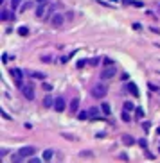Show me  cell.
<instances>
[{
	"mask_svg": "<svg viewBox=\"0 0 160 163\" xmlns=\"http://www.w3.org/2000/svg\"><path fill=\"white\" fill-rule=\"evenodd\" d=\"M106 91H108L106 86L99 83V84H96V86L92 88V97H94V99H103V97H106Z\"/></svg>",
	"mask_w": 160,
	"mask_h": 163,
	"instance_id": "obj_1",
	"label": "cell"
},
{
	"mask_svg": "<svg viewBox=\"0 0 160 163\" xmlns=\"http://www.w3.org/2000/svg\"><path fill=\"white\" fill-rule=\"evenodd\" d=\"M115 74H117V68H115V66H106L103 72H101V79H103V81L113 79V77H115Z\"/></svg>",
	"mask_w": 160,
	"mask_h": 163,
	"instance_id": "obj_2",
	"label": "cell"
},
{
	"mask_svg": "<svg viewBox=\"0 0 160 163\" xmlns=\"http://www.w3.org/2000/svg\"><path fill=\"white\" fill-rule=\"evenodd\" d=\"M11 77L14 79V83H16V86H24L22 84V81H24V75H22V70H18V68H11Z\"/></svg>",
	"mask_w": 160,
	"mask_h": 163,
	"instance_id": "obj_3",
	"label": "cell"
},
{
	"mask_svg": "<svg viewBox=\"0 0 160 163\" xmlns=\"http://www.w3.org/2000/svg\"><path fill=\"white\" fill-rule=\"evenodd\" d=\"M22 93H24V97H25L27 101H33V99H34V88H33V84L22 86Z\"/></svg>",
	"mask_w": 160,
	"mask_h": 163,
	"instance_id": "obj_4",
	"label": "cell"
},
{
	"mask_svg": "<svg viewBox=\"0 0 160 163\" xmlns=\"http://www.w3.org/2000/svg\"><path fill=\"white\" fill-rule=\"evenodd\" d=\"M63 22H65V16L59 14V13H54L51 16V23H52V27H61L63 25Z\"/></svg>",
	"mask_w": 160,
	"mask_h": 163,
	"instance_id": "obj_5",
	"label": "cell"
},
{
	"mask_svg": "<svg viewBox=\"0 0 160 163\" xmlns=\"http://www.w3.org/2000/svg\"><path fill=\"white\" fill-rule=\"evenodd\" d=\"M18 152L24 156V158H33L34 152H36V147H33V145H25V147H22Z\"/></svg>",
	"mask_w": 160,
	"mask_h": 163,
	"instance_id": "obj_6",
	"label": "cell"
},
{
	"mask_svg": "<svg viewBox=\"0 0 160 163\" xmlns=\"http://www.w3.org/2000/svg\"><path fill=\"white\" fill-rule=\"evenodd\" d=\"M65 106H67V104H65V99H63V97H58V99L54 101V109H56L58 113L65 111Z\"/></svg>",
	"mask_w": 160,
	"mask_h": 163,
	"instance_id": "obj_7",
	"label": "cell"
},
{
	"mask_svg": "<svg viewBox=\"0 0 160 163\" xmlns=\"http://www.w3.org/2000/svg\"><path fill=\"white\" fill-rule=\"evenodd\" d=\"M47 9H49V7H45V4H38V7H36V11H34L36 18H45V14H47Z\"/></svg>",
	"mask_w": 160,
	"mask_h": 163,
	"instance_id": "obj_8",
	"label": "cell"
},
{
	"mask_svg": "<svg viewBox=\"0 0 160 163\" xmlns=\"http://www.w3.org/2000/svg\"><path fill=\"white\" fill-rule=\"evenodd\" d=\"M128 90H130V93H131L133 97H139V95H140V91H139V88H137V84L131 83V81L128 83Z\"/></svg>",
	"mask_w": 160,
	"mask_h": 163,
	"instance_id": "obj_9",
	"label": "cell"
},
{
	"mask_svg": "<svg viewBox=\"0 0 160 163\" xmlns=\"http://www.w3.org/2000/svg\"><path fill=\"white\" fill-rule=\"evenodd\" d=\"M54 101L56 99H52L51 95H45L43 97V108H54Z\"/></svg>",
	"mask_w": 160,
	"mask_h": 163,
	"instance_id": "obj_10",
	"label": "cell"
},
{
	"mask_svg": "<svg viewBox=\"0 0 160 163\" xmlns=\"http://www.w3.org/2000/svg\"><path fill=\"white\" fill-rule=\"evenodd\" d=\"M77 109H79V97H74L70 102V113L74 115V113H77Z\"/></svg>",
	"mask_w": 160,
	"mask_h": 163,
	"instance_id": "obj_11",
	"label": "cell"
},
{
	"mask_svg": "<svg viewBox=\"0 0 160 163\" xmlns=\"http://www.w3.org/2000/svg\"><path fill=\"white\" fill-rule=\"evenodd\" d=\"M122 144L124 145H133L135 144V138L130 136V134H122Z\"/></svg>",
	"mask_w": 160,
	"mask_h": 163,
	"instance_id": "obj_12",
	"label": "cell"
},
{
	"mask_svg": "<svg viewBox=\"0 0 160 163\" xmlns=\"http://www.w3.org/2000/svg\"><path fill=\"white\" fill-rule=\"evenodd\" d=\"M97 115H99V108H90V109H88V118L96 120V118H97Z\"/></svg>",
	"mask_w": 160,
	"mask_h": 163,
	"instance_id": "obj_13",
	"label": "cell"
},
{
	"mask_svg": "<svg viewBox=\"0 0 160 163\" xmlns=\"http://www.w3.org/2000/svg\"><path fill=\"white\" fill-rule=\"evenodd\" d=\"M11 161H13V163H24V156H22L20 152H16V154L11 156Z\"/></svg>",
	"mask_w": 160,
	"mask_h": 163,
	"instance_id": "obj_14",
	"label": "cell"
},
{
	"mask_svg": "<svg viewBox=\"0 0 160 163\" xmlns=\"http://www.w3.org/2000/svg\"><path fill=\"white\" fill-rule=\"evenodd\" d=\"M52 156H54V151H52V149H47V151H43V159H45V161H49Z\"/></svg>",
	"mask_w": 160,
	"mask_h": 163,
	"instance_id": "obj_15",
	"label": "cell"
},
{
	"mask_svg": "<svg viewBox=\"0 0 160 163\" xmlns=\"http://www.w3.org/2000/svg\"><path fill=\"white\" fill-rule=\"evenodd\" d=\"M29 75H31L33 79H40V81L45 79V74H41V72H29Z\"/></svg>",
	"mask_w": 160,
	"mask_h": 163,
	"instance_id": "obj_16",
	"label": "cell"
},
{
	"mask_svg": "<svg viewBox=\"0 0 160 163\" xmlns=\"http://www.w3.org/2000/svg\"><path fill=\"white\" fill-rule=\"evenodd\" d=\"M101 109H103V113H104V115H110V113H111V108H110V104H108V102H103V104H101Z\"/></svg>",
	"mask_w": 160,
	"mask_h": 163,
	"instance_id": "obj_17",
	"label": "cell"
},
{
	"mask_svg": "<svg viewBox=\"0 0 160 163\" xmlns=\"http://www.w3.org/2000/svg\"><path fill=\"white\" fill-rule=\"evenodd\" d=\"M0 18H2L4 22H7L9 18H14V16H11V14H9V11H7V9H4V11H2V14H0Z\"/></svg>",
	"mask_w": 160,
	"mask_h": 163,
	"instance_id": "obj_18",
	"label": "cell"
},
{
	"mask_svg": "<svg viewBox=\"0 0 160 163\" xmlns=\"http://www.w3.org/2000/svg\"><path fill=\"white\" fill-rule=\"evenodd\" d=\"M20 4H22V0H11V9L14 11V9H18L20 7Z\"/></svg>",
	"mask_w": 160,
	"mask_h": 163,
	"instance_id": "obj_19",
	"label": "cell"
},
{
	"mask_svg": "<svg viewBox=\"0 0 160 163\" xmlns=\"http://www.w3.org/2000/svg\"><path fill=\"white\" fill-rule=\"evenodd\" d=\"M135 115H137V118H142V116H144V109L142 108H135Z\"/></svg>",
	"mask_w": 160,
	"mask_h": 163,
	"instance_id": "obj_20",
	"label": "cell"
},
{
	"mask_svg": "<svg viewBox=\"0 0 160 163\" xmlns=\"http://www.w3.org/2000/svg\"><path fill=\"white\" fill-rule=\"evenodd\" d=\"M18 34H20V36H27V34H29V29H27V27H20V29H18Z\"/></svg>",
	"mask_w": 160,
	"mask_h": 163,
	"instance_id": "obj_21",
	"label": "cell"
},
{
	"mask_svg": "<svg viewBox=\"0 0 160 163\" xmlns=\"http://www.w3.org/2000/svg\"><path fill=\"white\" fill-rule=\"evenodd\" d=\"M27 9H33V2H25L24 6H22V9H20V11L24 13V11H27Z\"/></svg>",
	"mask_w": 160,
	"mask_h": 163,
	"instance_id": "obj_22",
	"label": "cell"
},
{
	"mask_svg": "<svg viewBox=\"0 0 160 163\" xmlns=\"http://www.w3.org/2000/svg\"><path fill=\"white\" fill-rule=\"evenodd\" d=\"M133 109H135V106L131 102H124V111H133Z\"/></svg>",
	"mask_w": 160,
	"mask_h": 163,
	"instance_id": "obj_23",
	"label": "cell"
},
{
	"mask_svg": "<svg viewBox=\"0 0 160 163\" xmlns=\"http://www.w3.org/2000/svg\"><path fill=\"white\" fill-rule=\"evenodd\" d=\"M77 116H79V120H88V111H81Z\"/></svg>",
	"mask_w": 160,
	"mask_h": 163,
	"instance_id": "obj_24",
	"label": "cell"
},
{
	"mask_svg": "<svg viewBox=\"0 0 160 163\" xmlns=\"http://www.w3.org/2000/svg\"><path fill=\"white\" fill-rule=\"evenodd\" d=\"M122 120L124 122H130V113L128 111H122Z\"/></svg>",
	"mask_w": 160,
	"mask_h": 163,
	"instance_id": "obj_25",
	"label": "cell"
},
{
	"mask_svg": "<svg viewBox=\"0 0 160 163\" xmlns=\"http://www.w3.org/2000/svg\"><path fill=\"white\" fill-rule=\"evenodd\" d=\"M27 163H41V159H38V158H34V156H33V158H29V161H27Z\"/></svg>",
	"mask_w": 160,
	"mask_h": 163,
	"instance_id": "obj_26",
	"label": "cell"
},
{
	"mask_svg": "<svg viewBox=\"0 0 160 163\" xmlns=\"http://www.w3.org/2000/svg\"><path fill=\"white\" fill-rule=\"evenodd\" d=\"M88 63H90V65H92V66H96V65H99V59H97V57H94V59H90Z\"/></svg>",
	"mask_w": 160,
	"mask_h": 163,
	"instance_id": "obj_27",
	"label": "cell"
},
{
	"mask_svg": "<svg viewBox=\"0 0 160 163\" xmlns=\"http://www.w3.org/2000/svg\"><path fill=\"white\" fill-rule=\"evenodd\" d=\"M139 144H140V147H142V149H146V147H148V142H146V140H144V138L140 140V142H139Z\"/></svg>",
	"mask_w": 160,
	"mask_h": 163,
	"instance_id": "obj_28",
	"label": "cell"
},
{
	"mask_svg": "<svg viewBox=\"0 0 160 163\" xmlns=\"http://www.w3.org/2000/svg\"><path fill=\"white\" fill-rule=\"evenodd\" d=\"M104 65H106V66H113V61H111V59H108V57H106V59H104Z\"/></svg>",
	"mask_w": 160,
	"mask_h": 163,
	"instance_id": "obj_29",
	"label": "cell"
},
{
	"mask_svg": "<svg viewBox=\"0 0 160 163\" xmlns=\"http://www.w3.org/2000/svg\"><path fill=\"white\" fill-rule=\"evenodd\" d=\"M85 63H88V61H85V59H81V61L77 63V66H79V68H83V66H85Z\"/></svg>",
	"mask_w": 160,
	"mask_h": 163,
	"instance_id": "obj_30",
	"label": "cell"
},
{
	"mask_svg": "<svg viewBox=\"0 0 160 163\" xmlns=\"http://www.w3.org/2000/svg\"><path fill=\"white\" fill-rule=\"evenodd\" d=\"M63 136H65V138H67V140H76V138H74V136H70V134H67V133H63Z\"/></svg>",
	"mask_w": 160,
	"mask_h": 163,
	"instance_id": "obj_31",
	"label": "cell"
},
{
	"mask_svg": "<svg viewBox=\"0 0 160 163\" xmlns=\"http://www.w3.org/2000/svg\"><path fill=\"white\" fill-rule=\"evenodd\" d=\"M81 156H92V152H88V151H83V152H81Z\"/></svg>",
	"mask_w": 160,
	"mask_h": 163,
	"instance_id": "obj_32",
	"label": "cell"
},
{
	"mask_svg": "<svg viewBox=\"0 0 160 163\" xmlns=\"http://www.w3.org/2000/svg\"><path fill=\"white\" fill-rule=\"evenodd\" d=\"M38 4H47V0H36Z\"/></svg>",
	"mask_w": 160,
	"mask_h": 163,
	"instance_id": "obj_33",
	"label": "cell"
},
{
	"mask_svg": "<svg viewBox=\"0 0 160 163\" xmlns=\"http://www.w3.org/2000/svg\"><path fill=\"white\" fill-rule=\"evenodd\" d=\"M158 11H160V4H158Z\"/></svg>",
	"mask_w": 160,
	"mask_h": 163,
	"instance_id": "obj_34",
	"label": "cell"
},
{
	"mask_svg": "<svg viewBox=\"0 0 160 163\" xmlns=\"http://www.w3.org/2000/svg\"><path fill=\"white\" fill-rule=\"evenodd\" d=\"M158 152H160V149H158Z\"/></svg>",
	"mask_w": 160,
	"mask_h": 163,
	"instance_id": "obj_35",
	"label": "cell"
}]
</instances>
